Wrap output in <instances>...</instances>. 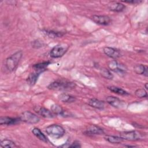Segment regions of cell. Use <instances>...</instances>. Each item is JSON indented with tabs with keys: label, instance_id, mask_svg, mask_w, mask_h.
<instances>
[{
	"label": "cell",
	"instance_id": "obj_1",
	"mask_svg": "<svg viewBox=\"0 0 148 148\" xmlns=\"http://www.w3.org/2000/svg\"><path fill=\"white\" fill-rule=\"evenodd\" d=\"M76 84L73 82L58 80L51 83L48 86L47 88L51 90H71L75 87Z\"/></svg>",
	"mask_w": 148,
	"mask_h": 148
},
{
	"label": "cell",
	"instance_id": "obj_2",
	"mask_svg": "<svg viewBox=\"0 0 148 148\" xmlns=\"http://www.w3.org/2000/svg\"><path fill=\"white\" fill-rule=\"evenodd\" d=\"M23 52L22 51L20 50L16 52L10 57H8L6 60L5 63L7 69H8V71L10 72L13 71L17 66V65L20 60H21Z\"/></svg>",
	"mask_w": 148,
	"mask_h": 148
},
{
	"label": "cell",
	"instance_id": "obj_3",
	"mask_svg": "<svg viewBox=\"0 0 148 148\" xmlns=\"http://www.w3.org/2000/svg\"><path fill=\"white\" fill-rule=\"evenodd\" d=\"M46 132L49 135L56 138L62 137L65 134L64 128L58 124L49 125L46 128Z\"/></svg>",
	"mask_w": 148,
	"mask_h": 148
},
{
	"label": "cell",
	"instance_id": "obj_4",
	"mask_svg": "<svg viewBox=\"0 0 148 148\" xmlns=\"http://www.w3.org/2000/svg\"><path fill=\"white\" fill-rule=\"evenodd\" d=\"M120 137L123 140L135 141L142 139L143 138V135L142 132L138 131H124L120 133Z\"/></svg>",
	"mask_w": 148,
	"mask_h": 148
},
{
	"label": "cell",
	"instance_id": "obj_5",
	"mask_svg": "<svg viewBox=\"0 0 148 148\" xmlns=\"http://www.w3.org/2000/svg\"><path fill=\"white\" fill-rule=\"evenodd\" d=\"M69 48L66 43H61L55 46L50 51V56L53 58H59L64 56Z\"/></svg>",
	"mask_w": 148,
	"mask_h": 148
},
{
	"label": "cell",
	"instance_id": "obj_6",
	"mask_svg": "<svg viewBox=\"0 0 148 148\" xmlns=\"http://www.w3.org/2000/svg\"><path fill=\"white\" fill-rule=\"evenodd\" d=\"M19 118L21 121L31 124H36L40 120L39 117L37 115L29 111L24 112L20 114Z\"/></svg>",
	"mask_w": 148,
	"mask_h": 148
},
{
	"label": "cell",
	"instance_id": "obj_7",
	"mask_svg": "<svg viewBox=\"0 0 148 148\" xmlns=\"http://www.w3.org/2000/svg\"><path fill=\"white\" fill-rule=\"evenodd\" d=\"M108 66L110 71L118 73H124L127 71V68L125 65L116 60L109 61L108 64Z\"/></svg>",
	"mask_w": 148,
	"mask_h": 148
},
{
	"label": "cell",
	"instance_id": "obj_8",
	"mask_svg": "<svg viewBox=\"0 0 148 148\" xmlns=\"http://www.w3.org/2000/svg\"><path fill=\"white\" fill-rule=\"evenodd\" d=\"M91 19L95 23L103 25H108L111 21L110 18L105 15H93Z\"/></svg>",
	"mask_w": 148,
	"mask_h": 148
},
{
	"label": "cell",
	"instance_id": "obj_9",
	"mask_svg": "<svg viewBox=\"0 0 148 148\" xmlns=\"http://www.w3.org/2000/svg\"><path fill=\"white\" fill-rule=\"evenodd\" d=\"M106 101L109 105L116 108H122L124 105V102L123 101L113 96H108L106 98Z\"/></svg>",
	"mask_w": 148,
	"mask_h": 148
},
{
	"label": "cell",
	"instance_id": "obj_10",
	"mask_svg": "<svg viewBox=\"0 0 148 148\" xmlns=\"http://www.w3.org/2000/svg\"><path fill=\"white\" fill-rule=\"evenodd\" d=\"M87 135H101L104 134L103 130L98 126L95 125H91L88 127L86 131L84 132Z\"/></svg>",
	"mask_w": 148,
	"mask_h": 148
},
{
	"label": "cell",
	"instance_id": "obj_11",
	"mask_svg": "<svg viewBox=\"0 0 148 148\" xmlns=\"http://www.w3.org/2000/svg\"><path fill=\"white\" fill-rule=\"evenodd\" d=\"M104 53L109 57L112 58H117L121 56V54L119 50L110 47H105L103 48Z\"/></svg>",
	"mask_w": 148,
	"mask_h": 148
},
{
	"label": "cell",
	"instance_id": "obj_12",
	"mask_svg": "<svg viewBox=\"0 0 148 148\" xmlns=\"http://www.w3.org/2000/svg\"><path fill=\"white\" fill-rule=\"evenodd\" d=\"M21 121L20 118H12L7 116H1L0 117L1 125H13L16 124Z\"/></svg>",
	"mask_w": 148,
	"mask_h": 148
},
{
	"label": "cell",
	"instance_id": "obj_13",
	"mask_svg": "<svg viewBox=\"0 0 148 148\" xmlns=\"http://www.w3.org/2000/svg\"><path fill=\"white\" fill-rule=\"evenodd\" d=\"M108 8L112 11L119 12L123 11L125 9V6L124 4L121 3L113 1V2H110L108 4Z\"/></svg>",
	"mask_w": 148,
	"mask_h": 148
},
{
	"label": "cell",
	"instance_id": "obj_14",
	"mask_svg": "<svg viewBox=\"0 0 148 148\" xmlns=\"http://www.w3.org/2000/svg\"><path fill=\"white\" fill-rule=\"evenodd\" d=\"M88 104L91 107L98 109H103L105 107L104 102L96 98H91L89 99Z\"/></svg>",
	"mask_w": 148,
	"mask_h": 148
},
{
	"label": "cell",
	"instance_id": "obj_15",
	"mask_svg": "<svg viewBox=\"0 0 148 148\" xmlns=\"http://www.w3.org/2000/svg\"><path fill=\"white\" fill-rule=\"evenodd\" d=\"M41 73H42V72H39V71H36L35 72L31 73L28 75V76L27 79V83L30 86H34L36 83V82L38 80V78Z\"/></svg>",
	"mask_w": 148,
	"mask_h": 148
},
{
	"label": "cell",
	"instance_id": "obj_16",
	"mask_svg": "<svg viewBox=\"0 0 148 148\" xmlns=\"http://www.w3.org/2000/svg\"><path fill=\"white\" fill-rule=\"evenodd\" d=\"M36 112H38V114H39L40 116H42L45 118L51 119L54 117V114L52 113L51 111H50L49 110L45 108H40L37 110H36Z\"/></svg>",
	"mask_w": 148,
	"mask_h": 148
},
{
	"label": "cell",
	"instance_id": "obj_17",
	"mask_svg": "<svg viewBox=\"0 0 148 148\" xmlns=\"http://www.w3.org/2000/svg\"><path fill=\"white\" fill-rule=\"evenodd\" d=\"M134 70L135 73L139 75H144L145 76H147V67L142 64H137L134 66Z\"/></svg>",
	"mask_w": 148,
	"mask_h": 148
},
{
	"label": "cell",
	"instance_id": "obj_18",
	"mask_svg": "<svg viewBox=\"0 0 148 148\" xmlns=\"http://www.w3.org/2000/svg\"><path fill=\"white\" fill-rule=\"evenodd\" d=\"M58 99L62 102L65 103H72L76 101V98L75 97L65 93H62L59 95Z\"/></svg>",
	"mask_w": 148,
	"mask_h": 148
},
{
	"label": "cell",
	"instance_id": "obj_19",
	"mask_svg": "<svg viewBox=\"0 0 148 148\" xmlns=\"http://www.w3.org/2000/svg\"><path fill=\"white\" fill-rule=\"evenodd\" d=\"M51 111L54 114L59 115V116H64L65 114V111L62 109V108L58 105V104H53L51 106Z\"/></svg>",
	"mask_w": 148,
	"mask_h": 148
},
{
	"label": "cell",
	"instance_id": "obj_20",
	"mask_svg": "<svg viewBox=\"0 0 148 148\" xmlns=\"http://www.w3.org/2000/svg\"><path fill=\"white\" fill-rule=\"evenodd\" d=\"M32 134L36 137L38 138L39 140L44 142H47L48 140H47V138H46V136L41 132V131L36 128V127H35L32 129Z\"/></svg>",
	"mask_w": 148,
	"mask_h": 148
},
{
	"label": "cell",
	"instance_id": "obj_21",
	"mask_svg": "<svg viewBox=\"0 0 148 148\" xmlns=\"http://www.w3.org/2000/svg\"><path fill=\"white\" fill-rule=\"evenodd\" d=\"M43 33L51 38H56L62 36L64 35V32L54 31L52 30H43Z\"/></svg>",
	"mask_w": 148,
	"mask_h": 148
},
{
	"label": "cell",
	"instance_id": "obj_22",
	"mask_svg": "<svg viewBox=\"0 0 148 148\" xmlns=\"http://www.w3.org/2000/svg\"><path fill=\"white\" fill-rule=\"evenodd\" d=\"M108 89L110 91L117 94L119 95H128L129 93L128 92H127L126 91L124 90L123 89L116 87V86H109L108 87Z\"/></svg>",
	"mask_w": 148,
	"mask_h": 148
},
{
	"label": "cell",
	"instance_id": "obj_23",
	"mask_svg": "<svg viewBox=\"0 0 148 148\" xmlns=\"http://www.w3.org/2000/svg\"><path fill=\"white\" fill-rule=\"evenodd\" d=\"M50 64V62L49 61H45L43 62H40L36 64H35L33 65V68L36 71H39L41 72H43L45 71L47 68V66Z\"/></svg>",
	"mask_w": 148,
	"mask_h": 148
},
{
	"label": "cell",
	"instance_id": "obj_24",
	"mask_svg": "<svg viewBox=\"0 0 148 148\" xmlns=\"http://www.w3.org/2000/svg\"><path fill=\"white\" fill-rule=\"evenodd\" d=\"M104 138L108 142L111 143H114V144L120 143L123 140V139L121 137L117 136H113V135H106Z\"/></svg>",
	"mask_w": 148,
	"mask_h": 148
},
{
	"label": "cell",
	"instance_id": "obj_25",
	"mask_svg": "<svg viewBox=\"0 0 148 148\" xmlns=\"http://www.w3.org/2000/svg\"><path fill=\"white\" fill-rule=\"evenodd\" d=\"M100 73L103 77L107 79H112L113 77V75L110 71L105 68H103L100 70Z\"/></svg>",
	"mask_w": 148,
	"mask_h": 148
},
{
	"label": "cell",
	"instance_id": "obj_26",
	"mask_svg": "<svg viewBox=\"0 0 148 148\" xmlns=\"http://www.w3.org/2000/svg\"><path fill=\"white\" fill-rule=\"evenodd\" d=\"M0 145L2 147H16L15 143L10 140H9V139L2 140L0 143Z\"/></svg>",
	"mask_w": 148,
	"mask_h": 148
},
{
	"label": "cell",
	"instance_id": "obj_27",
	"mask_svg": "<svg viewBox=\"0 0 148 148\" xmlns=\"http://www.w3.org/2000/svg\"><path fill=\"white\" fill-rule=\"evenodd\" d=\"M135 94L138 98H146L147 97L146 91L143 88L136 90L135 92Z\"/></svg>",
	"mask_w": 148,
	"mask_h": 148
},
{
	"label": "cell",
	"instance_id": "obj_28",
	"mask_svg": "<svg viewBox=\"0 0 148 148\" xmlns=\"http://www.w3.org/2000/svg\"><path fill=\"white\" fill-rule=\"evenodd\" d=\"M81 145L78 141H75L71 145H69V147H80Z\"/></svg>",
	"mask_w": 148,
	"mask_h": 148
},
{
	"label": "cell",
	"instance_id": "obj_29",
	"mask_svg": "<svg viewBox=\"0 0 148 148\" xmlns=\"http://www.w3.org/2000/svg\"><path fill=\"white\" fill-rule=\"evenodd\" d=\"M123 2H125V3H134V4H135V3H140V2H141L142 1H134V0H133V1H123Z\"/></svg>",
	"mask_w": 148,
	"mask_h": 148
},
{
	"label": "cell",
	"instance_id": "obj_30",
	"mask_svg": "<svg viewBox=\"0 0 148 148\" xmlns=\"http://www.w3.org/2000/svg\"><path fill=\"white\" fill-rule=\"evenodd\" d=\"M147 83H145V88H146V90H147Z\"/></svg>",
	"mask_w": 148,
	"mask_h": 148
},
{
	"label": "cell",
	"instance_id": "obj_31",
	"mask_svg": "<svg viewBox=\"0 0 148 148\" xmlns=\"http://www.w3.org/2000/svg\"><path fill=\"white\" fill-rule=\"evenodd\" d=\"M125 146H127V147H135V146H131V145H125Z\"/></svg>",
	"mask_w": 148,
	"mask_h": 148
}]
</instances>
